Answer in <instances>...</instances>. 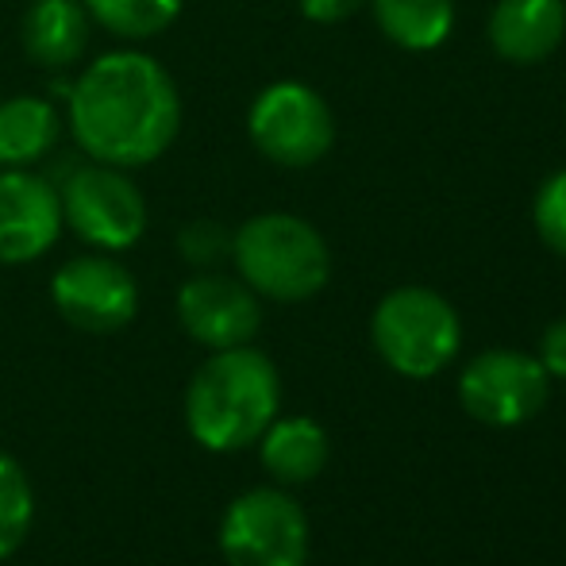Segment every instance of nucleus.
<instances>
[{"instance_id": "obj_8", "label": "nucleus", "mask_w": 566, "mask_h": 566, "mask_svg": "<svg viewBox=\"0 0 566 566\" xmlns=\"http://www.w3.org/2000/svg\"><path fill=\"white\" fill-rule=\"evenodd\" d=\"M51 301L70 328L90 332V336H113L135 321L139 285L132 270L108 254H77L51 277Z\"/></svg>"}, {"instance_id": "obj_2", "label": "nucleus", "mask_w": 566, "mask_h": 566, "mask_svg": "<svg viewBox=\"0 0 566 566\" xmlns=\"http://www.w3.org/2000/svg\"><path fill=\"white\" fill-rule=\"evenodd\" d=\"M282 378L254 347L217 350L186 389L189 432L209 451H243L277 417Z\"/></svg>"}, {"instance_id": "obj_4", "label": "nucleus", "mask_w": 566, "mask_h": 566, "mask_svg": "<svg viewBox=\"0 0 566 566\" xmlns=\"http://www.w3.org/2000/svg\"><path fill=\"white\" fill-rule=\"evenodd\" d=\"M378 355L405 378H432L454 358L462 339L459 313L424 285H401L378 301L370 321Z\"/></svg>"}, {"instance_id": "obj_9", "label": "nucleus", "mask_w": 566, "mask_h": 566, "mask_svg": "<svg viewBox=\"0 0 566 566\" xmlns=\"http://www.w3.org/2000/svg\"><path fill=\"white\" fill-rule=\"evenodd\" d=\"M462 409L490 428H516L547 405V370L524 350H482L459 378Z\"/></svg>"}, {"instance_id": "obj_3", "label": "nucleus", "mask_w": 566, "mask_h": 566, "mask_svg": "<svg viewBox=\"0 0 566 566\" xmlns=\"http://www.w3.org/2000/svg\"><path fill=\"white\" fill-rule=\"evenodd\" d=\"M231 259L239 266V277L259 297L282 301V305L316 297L332 274L324 235L290 212H262L247 220L231 235Z\"/></svg>"}, {"instance_id": "obj_19", "label": "nucleus", "mask_w": 566, "mask_h": 566, "mask_svg": "<svg viewBox=\"0 0 566 566\" xmlns=\"http://www.w3.org/2000/svg\"><path fill=\"white\" fill-rule=\"evenodd\" d=\"M231 235L235 231H228L220 220H193V224L178 231V254L189 266L212 270L231 254Z\"/></svg>"}, {"instance_id": "obj_13", "label": "nucleus", "mask_w": 566, "mask_h": 566, "mask_svg": "<svg viewBox=\"0 0 566 566\" xmlns=\"http://www.w3.org/2000/svg\"><path fill=\"white\" fill-rule=\"evenodd\" d=\"M93 15L82 0H31L23 12V54L43 70H70L85 59Z\"/></svg>"}, {"instance_id": "obj_17", "label": "nucleus", "mask_w": 566, "mask_h": 566, "mask_svg": "<svg viewBox=\"0 0 566 566\" xmlns=\"http://www.w3.org/2000/svg\"><path fill=\"white\" fill-rule=\"evenodd\" d=\"M93 23L124 43H147L181 15L186 0H82Z\"/></svg>"}, {"instance_id": "obj_10", "label": "nucleus", "mask_w": 566, "mask_h": 566, "mask_svg": "<svg viewBox=\"0 0 566 566\" xmlns=\"http://www.w3.org/2000/svg\"><path fill=\"white\" fill-rule=\"evenodd\" d=\"M178 324L189 339H197L209 350L243 347L262 324L259 293L243 277L205 270L178 290Z\"/></svg>"}, {"instance_id": "obj_1", "label": "nucleus", "mask_w": 566, "mask_h": 566, "mask_svg": "<svg viewBox=\"0 0 566 566\" xmlns=\"http://www.w3.org/2000/svg\"><path fill=\"white\" fill-rule=\"evenodd\" d=\"M70 132L93 163L135 170L174 147L181 132V93L158 59L108 51L90 62L70 90Z\"/></svg>"}, {"instance_id": "obj_15", "label": "nucleus", "mask_w": 566, "mask_h": 566, "mask_svg": "<svg viewBox=\"0 0 566 566\" xmlns=\"http://www.w3.org/2000/svg\"><path fill=\"white\" fill-rule=\"evenodd\" d=\"M259 440H262L259 451L262 467L282 485L313 482L324 470V462H328V436L308 417H285V420L274 417Z\"/></svg>"}, {"instance_id": "obj_12", "label": "nucleus", "mask_w": 566, "mask_h": 566, "mask_svg": "<svg viewBox=\"0 0 566 566\" xmlns=\"http://www.w3.org/2000/svg\"><path fill=\"white\" fill-rule=\"evenodd\" d=\"M566 35V0H497L490 12V43L505 62H544Z\"/></svg>"}, {"instance_id": "obj_5", "label": "nucleus", "mask_w": 566, "mask_h": 566, "mask_svg": "<svg viewBox=\"0 0 566 566\" xmlns=\"http://www.w3.org/2000/svg\"><path fill=\"white\" fill-rule=\"evenodd\" d=\"M247 132L262 158L285 170L316 166L336 143V116L328 101L301 82H274L254 97Z\"/></svg>"}, {"instance_id": "obj_21", "label": "nucleus", "mask_w": 566, "mask_h": 566, "mask_svg": "<svg viewBox=\"0 0 566 566\" xmlns=\"http://www.w3.org/2000/svg\"><path fill=\"white\" fill-rule=\"evenodd\" d=\"M539 366L555 378H566V321H555L539 339Z\"/></svg>"}, {"instance_id": "obj_20", "label": "nucleus", "mask_w": 566, "mask_h": 566, "mask_svg": "<svg viewBox=\"0 0 566 566\" xmlns=\"http://www.w3.org/2000/svg\"><path fill=\"white\" fill-rule=\"evenodd\" d=\"M532 220H536L539 239L566 259V170L552 174L539 186L536 205H532Z\"/></svg>"}, {"instance_id": "obj_7", "label": "nucleus", "mask_w": 566, "mask_h": 566, "mask_svg": "<svg viewBox=\"0 0 566 566\" xmlns=\"http://www.w3.org/2000/svg\"><path fill=\"white\" fill-rule=\"evenodd\" d=\"M220 552L228 566H305L308 521L282 490H247L220 524Z\"/></svg>"}, {"instance_id": "obj_6", "label": "nucleus", "mask_w": 566, "mask_h": 566, "mask_svg": "<svg viewBox=\"0 0 566 566\" xmlns=\"http://www.w3.org/2000/svg\"><path fill=\"white\" fill-rule=\"evenodd\" d=\"M62 220L82 243L97 251H127L147 231V201L127 170L108 163H85L59 189Z\"/></svg>"}, {"instance_id": "obj_14", "label": "nucleus", "mask_w": 566, "mask_h": 566, "mask_svg": "<svg viewBox=\"0 0 566 566\" xmlns=\"http://www.w3.org/2000/svg\"><path fill=\"white\" fill-rule=\"evenodd\" d=\"M62 139V116L51 101L15 93L0 101V170H35Z\"/></svg>"}, {"instance_id": "obj_22", "label": "nucleus", "mask_w": 566, "mask_h": 566, "mask_svg": "<svg viewBox=\"0 0 566 566\" xmlns=\"http://www.w3.org/2000/svg\"><path fill=\"white\" fill-rule=\"evenodd\" d=\"M358 4H366V0H301V12L313 23H339L355 15Z\"/></svg>"}, {"instance_id": "obj_16", "label": "nucleus", "mask_w": 566, "mask_h": 566, "mask_svg": "<svg viewBox=\"0 0 566 566\" xmlns=\"http://www.w3.org/2000/svg\"><path fill=\"white\" fill-rule=\"evenodd\" d=\"M381 35L401 51H436L454 28L451 0H370Z\"/></svg>"}, {"instance_id": "obj_11", "label": "nucleus", "mask_w": 566, "mask_h": 566, "mask_svg": "<svg viewBox=\"0 0 566 566\" xmlns=\"http://www.w3.org/2000/svg\"><path fill=\"white\" fill-rule=\"evenodd\" d=\"M59 186L35 170H0V262H35L62 235Z\"/></svg>"}, {"instance_id": "obj_18", "label": "nucleus", "mask_w": 566, "mask_h": 566, "mask_svg": "<svg viewBox=\"0 0 566 566\" xmlns=\"http://www.w3.org/2000/svg\"><path fill=\"white\" fill-rule=\"evenodd\" d=\"M31 516H35V493L12 454L0 451V559L15 552L28 539Z\"/></svg>"}]
</instances>
